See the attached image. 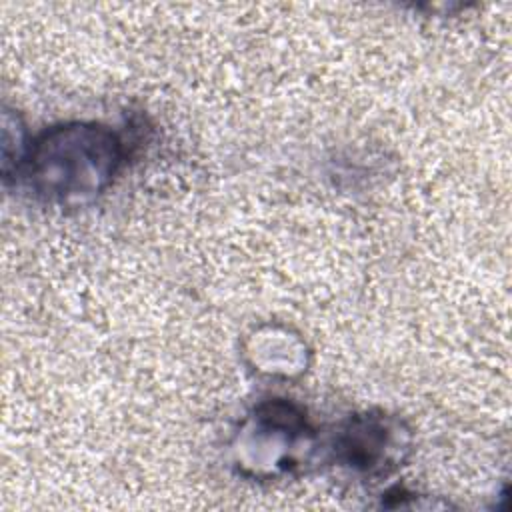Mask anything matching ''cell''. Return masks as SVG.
<instances>
[{
    "mask_svg": "<svg viewBox=\"0 0 512 512\" xmlns=\"http://www.w3.org/2000/svg\"><path fill=\"white\" fill-rule=\"evenodd\" d=\"M120 142L94 124H62L46 130L24 156L26 178L36 194L52 202H84L112 178Z\"/></svg>",
    "mask_w": 512,
    "mask_h": 512,
    "instance_id": "6da1fadb",
    "label": "cell"
},
{
    "mask_svg": "<svg viewBox=\"0 0 512 512\" xmlns=\"http://www.w3.org/2000/svg\"><path fill=\"white\" fill-rule=\"evenodd\" d=\"M388 428L384 418H354L348 428L340 436V450L344 454V462L362 470L376 472L382 470V460H388L386 444H388Z\"/></svg>",
    "mask_w": 512,
    "mask_h": 512,
    "instance_id": "7a4b0ae2",
    "label": "cell"
}]
</instances>
